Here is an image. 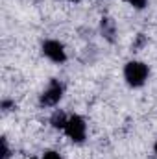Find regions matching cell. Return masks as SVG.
Segmentation results:
<instances>
[{
  "label": "cell",
  "instance_id": "obj_10",
  "mask_svg": "<svg viewBox=\"0 0 157 159\" xmlns=\"http://www.w3.org/2000/svg\"><path fill=\"white\" fill-rule=\"evenodd\" d=\"M155 154H157V143H155Z\"/></svg>",
  "mask_w": 157,
  "mask_h": 159
},
{
  "label": "cell",
  "instance_id": "obj_4",
  "mask_svg": "<svg viewBox=\"0 0 157 159\" xmlns=\"http://www.w3.org/2000/svg\"><path fill=\"white\" fill-rule=\"evenodd\" d=\"M61 96H63V85L57 80H52L41 94V106H46V107L56 106L61 100Z\"/></svg>",
  "mask_w": 157,
  "mask_h": 159
},
{
  "label": "cell",
  "instance_id": "obj_2",
  "mask_svg": "<svg viewBox=\"0 0 157 159\" xmlns=\"http://www.w3.org/2000/svg\"><path fill=\"white\" fill-rule=\"evenodd\" d=\"M65 133H67V137L72 143H83L85 135H87V124H85V120L81 119L79 115L69 117L67 126H65Z\"/></svg>",
  "mask_w": 157,
  "mask_h": 159
},
{
  "label": "cell",
  "instance_id": "obj_5",
  "mask_svg": "<svg viewBox=\"0 0 157 159\" xmlns=\"http://www.w3.org/2000/svg\"><path fill=\"white\" fill-rule=\"evenodd\" d=\"M102 34L107 41H115V24L111 19H102Z\"/></svg>",
  "mask_w": 157,
  "mask_h": 159
},
{
  "label": "cell",
  "instance_id": "obj_8",
  "mask_svg": "<svg viewBox=\"0 0 157 159\" xmlns=\"http://www.w3.org/2000/svg\"><path fill=\"white\" fill-rule=\"evenodd\" d=\"M9 157V146H7V141L2 139V159H7Z\"/></svg>",
  "mask_w": 157,
  "mask_h": 159
},
{
  "label": "cell",
  "instance_id": "obj_6",
  "mask_svg": "<svg viewBox=\"0 0 157 159\" xmlns=\"http://www.w3.org/2000/svg\"><path fill=\"white\" fill-rule=\"evenodd\" d=\"M67 120H69V117H67L63 111H56V113L52 115V119H50V124H52L56 129H65Z\"/></svg>",
  "mask_w": 157,
  "mask_h": 159
},
{
  "label": "cell",
  "instance_id": "obj_12",
  "mask_svg": "<svg viewBox=\"0 0 157 159\" xmlns=\"http://www.w3.org/2000/svg\"><path fill=\"white\" fill-rule=\"evenodd\" d=\"M32 159H35V157H32Z\"/></svg>",
  "mask_w": 157,
  "mask_h": 159
},
{
  "label": "cell",
  "instance_id": "obj_11",
  "mask_svg": "<svg viewBox=\"0 0 157 159\" xmlns=\"http://www.w3.org/2000/svg\"><path fill=\"white\" fill-rule=\"evenodd\" d=\"M70 2H79V0H70Z\"/></svg>",
  "mask_w": 157,
  "mask_h": 159
},
{
  "label": "cell",
  "instance_id": "obj_9",
  "mask_svg": "<svg viewBox=\"0 0 157 159\" xmlns=\"http://www.w3.org/2000/svg\"><path fill=\"white\" fill-rule=\"evenodd\" d=\"M43 159H61V156L57 152H54V150H48V152H44Z\"/></svg>",
  "mask_w": 157,
  "mask_h": 159
},
{
  "label": "cell",
  "instance_id": "obj_3",
  "mask_svg": "<svg viewBox=\"0 0 157 159\" xmlns=\"http://www.w3.org/2000/svg\"><path fill=\"white\" fill-rule=\"evenodd\" d=\"M43 54L54 61V63H63L67 59V52H65V46L56 39H48L43 43Z\"/></svg>",
  "mask_w": 157,
  "mask_h": 159
},
{
  "label": "cell",
  "instance_id": "obj_1",
  "mask_svg": "<svg viewBox=\"0 0 157 159\" xmlns=\"http://www.w3.org/2000/svg\"><path fill=\"white\" fill-rule=\"evenodd\" d=\"M148 65H144L142 61H129L124 67V78L131 87H142L148 80Z\"/></svg>",
  "mask_w": 157,
  "mask_h": 159
},
{
  "label": "cell",
  "instance_id": "obj_7",
  "mask_svg": "<svg viewBox=\"0 0 157 159\" xmlns=\"http://www.w3.org/2000/svg\"><path fill=\"white\" fill-rule=\"evenodd\" d=\"M128 2H129V6H133L135 9H144L146 4H148V0H128Z\"/></svg>",
  "mask_w": 157,
  "mask_h": 159
}]
</instances>
